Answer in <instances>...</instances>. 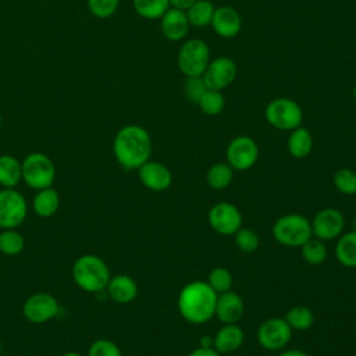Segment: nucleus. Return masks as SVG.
I'll return each instance as SVG.
<instances>
[{
	"label": "nucleus",
	"mask_w": 356,
	"mask_h": 356,
	"mask_svg": "<svg viewBox=\"0 0 356 356\" xmlns=\"http://www.w3.org/2000/svg\"><path fill=\"white\" fill-rule=\"evenodd\" d=\"M355 196H356V195H355Z\"/></svg>",
	"instance_id": "de8ad7c7"
},
{
	"label": "nucleus",
	"mask_w": 356,
	"mask_h": 356,
	"mask_svg": "<svg viewBox=\"0 0 356 356\" xmlns=\"http://www.w3.org/2000/svg\"><path fill=\"white\" fill-rule=\"evenodd\" d=\"M199 346H203V348H213V337H210V335H203V337L200 338Z\"/></svg>",
	"instance_id": "a19ab883"
},
{
	"label": "nucleus",
	"mask_w": 356,
	"mask_h": 356,
	"mask_svg": "<svg viewBox=\"0 0 356 356\" xmlns=\"http://www.w3.org/2000/svg\"><path fill=\"white\" fill-rule=\"evenodd\" d=\"M236 75H238L236 63L227 56H220L217 58L210 60L202 78L207 89L222 92L236 79Z\"/></svg>",
	"instance_id": "4468645a"
},
{
	"label": "nucleus",
	"mask_w": 356,
	"mask_h": 356,
	"mask_svg": "<svg viewBox=\"0 0 356 356\" xmlns=\"http://www.w3.org/2000/svg\"><path fill=\"white\" fill-rule=\"evenodd\" d=\"M58 312V300L49 292L32 293L22 305V314L32 324L47 323L57 317Z\"/></svg>",
	"instance_id": "9b49d317"
},
{
	"label": "nucleus",
	"mask_w": 356,
	"mask_h": 356,
	"mask_svg": "<svg viewBox=\"0 0 356 356\" xmlns=\"http://www.w3.org/2000/svg\"><path fill=\"white\" fill-rule=\"evenodd\" d=\"M217 293L206 281H192L178 293V312L191 324H204L214 317Z\"/></svg>",
	"instance_id": "f03ea898"
},
{
	"label": "nucleus",
	"mask_w": 356,
	"mask_h": 356,
	"mask_svg": "<svg viewBox=\"0 0 356 356\" xmlns=\"http://www.w3.org/2000/svg\"><path fill=\"white\" fill-rule=\"evenodd\" d=\"M210 26L222 39L236 38L242 31V17L231 6L216 7Z\"/></svg>",
	"instance_id": "dca6fc26"
},
{
	"label": "nucleus",
	"mask_w": 356,
	"mask_h": 356,
	"mask_svg": "<svg viewBox=\"0 0 356 356\" xmlns=\"http://www.w3.org/2000/svg\"><path fill=\"white\" fill-rule=\"evenodd\" d=\"M216 6L210 0H196L185 13L191 26L204 28L210 25Z\"/></svg>",
	"instance_id": "393cba45"
},
{
	"label": "nucleus",
	"mask_w": 356,
	"mask_h": 356,
	"mask_svg": "<svg viewBox=\"0 0 356 356\" xmlns=\"http://www.w3.org/2000/svg\"><path fill=\"white\" fill-rule=\"evenodd\" d=\"M234 178L232 167L225 163H216L213 164L206 172V182L210 188L216 191H221L229 186Z\"/></svg>",
	"instance_id": "bb28decb"
},
{
	"label": "nucleus",
	"mask_w": 356,
	"mask_h": 356,
	"mask_svg": "<svg viewBox=\"0 0 356 356\" xmlns=\"http://www.w3.org/2000/svg\"><path fill=\"white\" fill-rule=\"evenodd\" d=\"M28 203L15 188L0 189V228H18L26 218Z\"/></svg>",
	"instance_id": "6e6552de"
},
{
	"label": "nucleus",
	"mask_w": 356,
	"mask_h": 356,
	"mask_svg": "<svg viewBox=\"0 0 356 356\" xmlns=\"http://www.w3.org/2000/svg\"><path fill=\"white\" fill-rule=\"evenodd\" d=\"M206 90H207V86L202 76H185L184 95L191 103L197 104Z\"/></svg>",
	"instance_id": "c9c22d12"
},
{
	"label": "nucleus",
	"mask_w": 356,
	"mask_h": 356,
	"mask_svg": "<svg viewBox=\"0 0 356 356\" xmlns=\"http://www.w3.org/2000/svg\"><path fill=\"white\" fill-rule=\"evenodd\" d=\"M278 356H310V355H307L302 349H288V350H282Z\"/></svg>",
	"instance_id": "ea45409f"
},
{
	"label": "nucleus",
	"mask_w": 356,
	"mask_h": 356,
	"mask_svg": "<svg viewBox=\"0 0 356 356\" xmlns=\"http://www.w3.org/2000/svg\"><path fill=\"white\" fill-rule=\"evenodd\" d=\"M284 318L292 331H307L314 324V313L310 307L303 305L292 306Z\"/></svg>",
	"instance_id": "a878e982"
},
{
	"label": "nucleus",
	"mask_w": 356,
	"mask_h": 356,
	"mask_svg": "<svg viewBox=\"0 0 356 356\" xmlns=\"http://www.w3.org/2000/svg\"><path fill=\"white\" fill-rule=\"evenodd\" d=\"M61 356H82V355H81V353H78V352H75V350H68V352L63 353Z\"/></svg>",
	"instance_id": "79ce46f5"
},
{
	"label": "nucleus",
	"mask_w": 356,
	"mask_h": 356,
	"mask_svg": "<svg viewBox=\"0 0 356 356\" xmlns=\"http://www.w3.org/2000/svg\"><path fill=\"white\" fill-rule=\"evenodd\" d=\"M188 356H221L214 348H203V346H197L196 349L191 350L188 353Z\"/></svg>",
	"instance_id": "4c0bfd02"
},
{
	"label": "nucleus",
	"mask_w": 356,
	"mask_h": 356,
	"mask_svg": "<svg viewBox=\"0 0 356 356\" xmlns=\"http://www.w3.org/2000/svg\"><path fill=\"white\" fill-rule=\"evenodd\" d=\"M245 341V332L238 324H222L213 337V348L220 355L238 350Z\"/></svg>",
	"instance_id": "aec40b11"
},
{
	"label": "nucleus",
	"mask_w": 356,
	"mask_h": 356,
	"mask_svg": "<svg viewBox=\"0 0 356 356\" xmlns=\"http://www.w3.org/2000/svg\"><path fill=\"white\" fill-rule=\"evenodd\" d=\"M88 356H122V352L120 346L111 339L99 338L90 343Z\"/></svg>",
	"instance_id": "e433bc0d"
},
{
	"label": "nucleus",
	"mask_w": 356,
	"mask_h": 356,
	"mask_svg": "<svg viewBox=\"0 0 356 356\" xmlns=\"http://www.w3.org/2000/svg\"><path fill=\"white\" fill-rule=\"evenodd\" d=\"M335 189L343 195H356V172L350 168H339L332 175Z\"/></svg>",
	"instance_id": "72a5a7b5"
},
{
	"label": "nucleus",
	"mask_w": 356,
	"mask_h": 356,
	"mask_svg": "<svg viewBox=\"0 0 356 356\" xmlns=\"http://www.w3.org/2000/svg\"><path fill=\"white\" fill-rule=\"evenodd\" d=\"M334 254L341 266L356 268V231H349L337 239Z\"/></svg>",
	"instance_id": "5701e85b"
},
{
	"label": "nucleus",
	"mask_w": 356,
	"mask_h": 356,
	"mask_svg": "<svg viewBox=\"0 0 356 356\" xmlns=\"http://www.w3.org/2000/svg\"><path fill=\"white\" fill-rule=\"evenodd\" d=\"M292 332L284 317H271L259 325L256 338L266 350H282L289 343Z\"/></svg>",
	"instance_id": "9d476101"
},
{
	"label": "nucleus",
	"mask_w": 356,
	"mask_h": 356,
	"mask_svg": "<svg viewBox=\"0 0 356 356\" xmlns=\"http://www.w3.org/2000/svg\"><path fill=\"white\" fill-rule=\"evenodd\" d=\"M313 135L305 127H298L289 131V136L286 140L288 153L295 159H305L313 150Z\"/></svg>",
	"instance_id": "412c9836"
},
{
	"label": "nucleus",
	"mask_w": 356,
	"mask_h": 356,
	"mask_svg": "<svg viewBox=\"0 0 356 356\" xmlns=\"http://www.w3.org/2000/svg\"><path fill=\"white\" fill-rule=\"evenodd\" d=\"M196 0H170V7L181 11H186Z\"/></svg>",
	"instance_id": "58836bf2"
},
{
	"label": "nucleus",
	"mask_w": 356,
	"mask_h": 356,
	"mask_svg": "<svg viewBox=\"0 0 356 356\" xmlns=\"http://www.w3.org/2000/svg\"><path fill=\"white\" fill-rule=\"evenodd\" d=\"M1 124H3V118H1V114H0V128H1Z\"/></svg>",
	"instance_id": "a18cd8bd"
},
{
	"label": "nucleus",
	"mask_w": 356,
	"mask_h": 356,
	"mask_svg": "<svg viewBox=\"0 0 356 356\" xmlns=\"http://www.w3.org/2000/svg\"><path fill=\"white\" fill-rule=\"evenodd\" d=\"M22 181V164L11 154L0 156V186L15 188Z\"/></svg>",
	"instance_id": "b1692460"
},
{
	"label": "nucleus",
	"mask_w": 356,
	"mask_h": 356,
	"mask_svg": "<svg viewBox=\"0 0 356 356\" xmlns=\"http://www.w3.org/2000/svg\"><path fill=\"white\" fill-rule=\"evenodd\" d=\"M207 220L213 231L220 235H234L242 227L241 210L229 202H218L211 206Z\"/></svg>",
	"instance_id": "ddd939ff"
},
{
	"label": "nucleus",
	"mask_w": 356,
	"mask_h": 356,
	"mask_svg": "<svg viewBox=\"0 0 356 356\" xmlns=\"http://www.w3.org/2000/svg\"><path fill=\"white\" fill-rule=\"evenodd\" d=\"M0 356H1V345H0Z\"/></svg>",
	"instance_id": "49530a36"
},
{
	"label": "nucleus",
	"mask_w": 356,
	"mask_h": 356,
	"mask_svg": "<svg viewBox=\"0 0 356 356\" xmlns=\"http://www.w3.org/2000/svg\"><path fill=\"white\" fill-rule=\"evenodd\" d=\"M71 275L75 285L88 293L104 291L111 278L107 263L93 253L79 256L72 264Z\"/></svg>",
	"instance_id": "7ed1b4c3"
},
{
	"label": "nucleus",
	"mask_w": 356,
	"mask_h": 356,
	"mask_svg": "<svg viewBox=\"0 0 356 356\" xmlns=\"http://www.w3.org/2000/svg\"><path fill=\"white\" fill-rule=\"evenodd\" d=\"M264 118L273 128L289 132L302 125L303 110L293 99L277 97L267 103Z\"/></svg>",
	"instance_id": "423d86ee"
},
{
	"label": "nucleus",
	"mask_w": 356,
	"mask_h": 356,
	"mask_svg": "<svg viewBox=\"0 0 356 356\" xmlns=\"http://www.w3.org/2000/svg\"><path fill=\"white\" fill-rule=\"evenodd\" d=\"M273 236L282 246L300 248L313 236L310 220L299 213L284 214L275 220Z\"/></svg>",
	"instance_id": "20e7f679"
},
{
	"label": "nucleus",
	"mask_w": 356,
	"mask_h": 356,
	"mask_svg": "<svg viewBox=\"0 0 356 356\" xmlns=\"http://www.w3.org/2000/svg\"><path fill=\"white\" fill-rule=\"evenodd\" d=\"M210 288L218 295L222 292H227L229 289H232V284H234V278L232 274L228 268L225 267H214L207 277L206 281Z\"/></svg>",
	"instance_id": "2f4dec72"
},
{
	"label": "nucleus",
	"mask_w": 356,
	"mask_h": 356,
	"mask_svg": "<svg viewBox=\"0 0 356 356\" xmlns=\"http://www.w3.org/2000/svg\"><path fill=\"white\" fill-rule=\"evenodd\" d=\"M178 70L185 76H202L210 63V49L203 39L185 40L178 50Z\"/></svg>",
	"instance_id": "0eeeda50"
},
{
	"label": "nucleus",
	"mask_w": 356,
	"mask_h": 356,
	"mask_svg": "<svg viewBox=\"0 0 356 356\" xmlns=\"http://www.w3.org/2000/svg\"><path fill=\"white\" fill-rule=\"evenodd\" d=\"M132 7L145 19H160L170 8V0H132Z\"/></svg>",
	"instance_id": "cd10ccee"
},
{
	"label": "nucleus",
	"mask_w": 356,
	"mask_h": 356,
	"mask_svg": "<svg viewBox=\"0 0 356 356\" xmlns=\"http://www.w3.org/2000/svg\"><path fill=\"white\" fill-rule=\"evenodd\" d=\"M197 106L200 111L206 115H210V117L218 115L222 113L225 107V96L222 95L221 90L207 89L202 96V99L199 100Z\"/></svg>",
	"instance_id": "7c9ffc66"
},
{
	"label": "nucleus",
	"mask_w": 356,
	"mask_h": 356,
	"mask_svg": "<svg viewBox=\"0 0 356 356\" xmlns=\"http://www.w3.org/2000/svg\"><path fill=\"white\" fill-rule=\"evenodd\" d=\"M86 6L92 15L104 19L115 14L120 6V0H86Z\"/></svg>",
	"instance_id": "f704fd0d"
},
{
	"label": "nucleus",
	"mask_w": 356,
	"mask_h": 356,
	"mask_svg": "<svg viewBox=\"0 0 356 356\" xmlns=\"http://www.w3.org/2000/svg\"><path fill=\"white\" fill-rule=\"evenodd\" d=\"M191 25L185 11L177 8H168L160 18V29L165 39L171 42L182 40L189 31Z\"/></svg>",
	"instance_id": "a211bd4d"
},
{
	"label": "nucleus",
	"mask_w": 356,
	"mask_h": 356,
	"mask_svg": "<svg viewBox=\"0 0 356 356\" xmlns=\"http://www.w3.org/2000/svg\"><path fill=\"white\" fill-rule=\"evenodd\" d=\"M138 178L140 184L153 192H163L168 189L172 184V172L171 170L154 160H147L138 170Z\"/></svg>",
	"instance_id": "2eb2a0df"
},
{
	"label": "nucleus",
	"mask_w": 356,
	"mask_h": 356,
	"mask_svg": "<svg viewBox=\"0 0 356 356\" xmlns=\"http://www.w3.org/2000/svg\"><path fill=\"white\" fill-rule=\"evenodd\" d=\"M25 248L24 235L17 228L0 231V253L6 256H17Z\"/></svg>",
	"instance_id": "c756f323"
},
{
	"label": "nucleus",
	"mask_w": 356,
	"mask_h": 356,
	"mask_svg": "<svg viewBox=\"0 0 356 356\" xmlns=\"http://www.w3.org/2000/svg\"><path fill=\"white\" fill-rule=\"evenodd\" d=\"M32 207L35 214L42 218L53 217L60 207L58 192L53 186L36 191V195L33 196V200H32Z\"/></svg>",
	"instance_id": "4be33fe9"
},
{
	"label": "nucleus",
	"mask_w": 356,
	"mask_h": 356,
	"mask_svg": "<svg viewBox=\"0 0 356 356\" xmlns=\"http://www.w3.org/2000/svg\"><path fill=\"white\" fill-rule=\"evenodd\" d=\"M21 164L22 181L26 186L35 191L53 186L56 179V165L47 154L42 152H32L25 156Z\"/></svg>",
	"instance_id": "39448f33"
},
{
	"label": "nucleus",
	"mask_w": 356,
	"mask_h": 356,
	"mask_svg": "<svg viewBox=\"0 0 356 356\" xmlns=\"http://www.w3.org/2000/svg\"><path fill=\"white\" fill-rule=\"evenodd\" d=\"M106 291L111 300L120 305H127L138 296V284L127 274H117L111 275Z\"/></svg>",
	"instance_id": "6ab92c4d"
},
{
	"label": "nucleus",
	"mask_w": 356,
	"mask_h": 356,
	"mask_svg": "<svg viewBox=\"0 0 356 356\" xmlns=\"http://www.w3.org/2000/svg\"><path fill=\"white\" fill-rule=\"evenodd\" d=\"M310 224L313 236L328 242L338 239L342 235L346 221L342 211L334 207H327L316 213V216L310 220Z\"/></svg>",
	"instance_id": "f8f14e48"
},
{
	"label": "nucleus",
	"mask_w": 356,
	"mask_h": 356,
	"mask_svg": "<svg viewBox=\"0 0 356 356\" xmlns=\"http://www.w3.org/2000/svg\"><path fill=\"white\" fill-rule=\"evenodd\" d=\"M225 157L234 171H246L256 164L259 159V146L253 138L239 135L228 143Z\"/></svg>",
	"instance_id": "1a4fd4ad"
},
{
	"label": "nucleus",
	"mask_w": 356,
	"mask_h": 356,
	"mask_svg": "<svg viewBox=\"0 0 356 356\" xmlns=\"http://www.w3.org/2000/svg\"><path fill=\"white\" fill-rule=\"evenodd\" d=\"M352 95H353V100H355V103H356V83H355V86H353V90H352Z\"/></svg>",
	"instance_id": "c03bdc74"
},
{
	"label": "nucleus",
	"mask_w": 356,
	"mask_h": 356,
	"mask_svg": "<svg viewBox=\"0 0 356 356\" xmlns=\"http://www.w3.org/2000/svg\"><path fill=\"white\" fill-rule=\"evenodd\" d=\"M300 256L307 264H312V266L323 264L328 256L325 242L312 236L307 242H305L300 246Z\"/></svg>",
	"instance_id": "c85d7f7f"
},
{
	"label": "nucleus",
	"mask_w": 356,
	"mask_h": 356,
	"mask_svg": "<svg viewBox=\"0 0 356 356\" xmlns=\"http://www.w3.org/2000/svg\"><path fill=\"white\" fill-rule=\"evenodd\" d=\"M234 241H235V246L243 253H253L260 246V236L252 228L241 227L234 234Z\"/></svg>",
	"instance_id": "473e14b6"
},
{
	"label": "nucleus",
	"mask_w": 356,
	"mask_h": 356,
	"mask_svg": "<svg viewBox=\"0 0 356 356\" xmlns=\"http://www.w3.org/2000/svg\"><path fill=\"white\" fill-rule=\"evenodd\" d=\"M243 310H245L243 300L241 295H238L235 291L229 289L227 292L217 295L214 317H217L220 323L238 324V321L243 316Z\"/></svg>",
	"instance_id": "f3484780"
},
{
	"label": "nucleus",
	"mask_w": 356,
	"mask_h": 356,
	"mask_svg": "<svg viewBox=\"0 0 356 356\" xmlns=\"http://www.w3.org/2000/svg\"><path fill=\"white\" fill-rule=\"evenodd\" d=\"M152 150L153 142L150 134L138 124L121 127L113 139L114 159L125 170H138L150 160Z\"/></svg>",
	"instance_id": "f257e3e1"
},
{
	"label": "nucleus",
	"mask_w": 356,
	"mask_h": 356,
	"mask_svg": "<svg viewBox=\"0 0 356 356\" xmlns=\"http://www.w3.org/2000/svg\"><path fill=\"white\" fill-rule=\"evenodd\" d=\"M352 231H356V217L352 220Z\"/></svg>",
	"instance_id": "37998d69"
}]
</instances>
